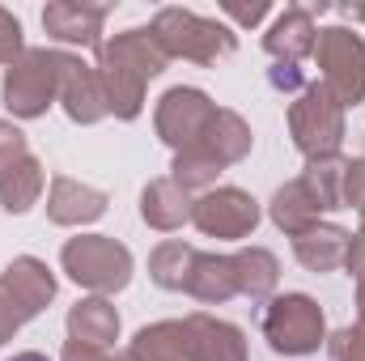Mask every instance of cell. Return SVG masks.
<instances>
[{
  "instance_id": "obj_38",
  "label": "cell",
  "mask_w": 365,
  "mask_h": 361,
  "mask_svg": "<svg viewBox=\"0 0 365 361\" xmlns=\"http://www.w3.org/2000/svg\"><path fill=\"white\" fill-rule=\"evenodd\" d=\"M13 361H47V357H43V353H17Z\"/></svg>"
},
{
  "instance_id": "obj_21",
  "label": "cell",
  "mask_w": 365,
  "mask_h": 361,
  "mask_svg": "<svg viewBox=\"0 0 365 361\" xmlns=\"http://www.w3.org/2000/svg\"><path fill=\"white\" fill-rule=\"evenodd\" d=\"M68 340H81L93 349H110L119 340V310L106 298H81L68 310Z\"/></svg>"
},
{
  "instance_id": "obj_1",
  "label": "cell",
  "mask_w": 365,
  "mask_h": 361,
  "mask_svg": "<svg viewBox=\"0 0 365 361\" xmlns=\"http://www.w3.org/2000/svg\"><path fill=\"white\" fill-rule=\"evenodd\" d=\"M166 64H170V56L158 47L149 26H132V30L106 39L98 47V77L106 90V111L123 123L136 119L145 111V86L153 77H162Z\"/></svg>"
},
{
  "instance_id": "obj_2",
  "label": "cell",
  "mask_w": 365,
  "mask_h": 361,
  "mask_svg": "<svg viewBox=\"0 0 365 361\" xmlns=\"http://www.w3.org/2000/svg\"><path fill=\"white\" fill-rule=\"evenodd\" d=\"M251 145H255V136H251V123L238 115V111H217V119L208 123V132L191 145V149H182L175 153V166H170V179L179 183L187 195H204V191H212L217 187V175L225 171V166H234V162H242L247 153H251Z\"/></svg>"
},
{
  "instance_id": "obj_13",
  "label": "cell",
  "mask_w": 365,
  "mask_h": 361,
  "mask_svg": "<svg viewBox=\"0 0 365 361\" xmlns=\"http://www.w3.org/2000/svg\"><path fill=\"white\" fill-rule=\"evenodd\" d=\"M106 191H98L81 179H68V175H56L51 191H47V221L51 225H90L106 213Z\"/></svg>"
},
{
  "instance_id": "obj_20",
  "label": "cell",
  "mask_w": 365,
  "mask_h": 361,
  "mask_svg": "<svg viewBox=\"0 0 365 361\" xmlns=\"http://www.w3.org/2000/svg\"><path fill=\"white\" fill-rule=\"evenodd\" d=\"M195 302H208V306H221L238 293V276H234V260L230 255H212V251H200L191 276H187V289Z\"/></svg>"
},
{
  "instance_id": "obj_17",
  "label": "cell",
  "mask_w": 365,
  "mask_h": 361,
  "mask_svg": "<svg viewBox=\"0 0 365 361\" xmlns=\"http://www.w3.org/2000/svg\"><path fill=\"white\" fill-rule=\"evenodd\" d=\"M349 243H353V234L344 225L319 221V225H310V230H302L293 238V255H297L302 268H310V272H336V268H344V260H349Z\"/></svg>"
},
{
  "instance_id": "obj_24",
  "label": "cell",
  "mask_w": 365,
  "mask_h": 361,
  "mask_svg": "<svg viewBox=\"0 0 365 361\" xmlns=\"http://www.w3.org/2000/svg\"><path fill=\"white\" fill-rule=\"evenodd\" d=\"M43 183H47L43 162L34 153L21 158L9 175H0V208L4 213H30L38 204V195H43Z\"/></svg>"
},
{
  "instance_id": "obj_19",
  "label": "cell",
  "mask_w": 365,
  "mask_h": 361,
  "mask_svg": "<svg viewBox=\"0 0 365 361\" xmlns=\"http://www.w3.org/2000/svg\"><path fill=\"white\" fill-rule=\"evenodd\" d=\"M187 323L195 336V361H247V336L234 323L204 315V310L187 315Z\"/></svg>"
},
{
  "instance_id": "obj_8",
  "label": "cell",
  "mask_w": 365,
  "mask_h": 361,
  "mask_svg": "<svg viewBox=\"0 0 365 361\" xmlns=\"http://www.w3.org/2000/svg\"><path fill=\"white\" fill-rule=\"evenodd\" d=\"M314 60L323 73V86L331 98L349 111L365 102V43L361 34H353L349 26H327L314 39Z\"/></svg>"
},
{
  "instance_id": "obj_35",
  "label": "cell",
  "mask_w": 365,
  "mask_h": 361,
  "mask_svg": "<svg viewBox=\"0 0 365 361\" xmlns=\"http://www.w3.org/2000/svg\"><path fill=\"white\" fill-rule=\"evenodd\" d=\"M272 86L276 90H306V86H302V68H297V64H276L272 68Z\"/></svg>"
},
{
  "instance_id": "obj_26",
  "label": "cell",
  "mask_w": 365,
  "mask_h": 361,
  "mask_svg": "<svg viewBox=\"0 0 365 361\" xmlns=\"http://www.w3.org/2000/svg\"><path fill=\"white\" fill-rule=\"evenodd\" d=\"M195 255H200V251H195L191 243H179V238L153 247V255H149V276H153V285H162V289H187V276H191Z\"/></svg>"
},
{
  "instance_id": "obj_28",
  "label": "cell",
  "mask_w": 365,
  "mask_h": 361,
  "mask_svg": "<svg viewBox=\"0 0 365 361\" xmlns=\"http://www.w3.org/2000/svg\"><path fill=\"white\" fill-rule=\"evenodd\" d=\"M21 158H30V145H26L21 128L9 123V119H0V175H9Z\"/></svg>"
},
{
  "instance_id": "obj_5",
  "label": "cell",
  "mask_w": 365,
  "mask_h": 361,
  "mask_svg": "<svg viewBox=\"0 0 365 361\" xmlns=\"http://www.w3.org/2000/svg\"><path fill=\"white\" fill-rule=\"evenodd\" d=\"M60 64H64V51L26 47V56L4 68L0 98H4V106H9L13 119H38V115H47V106L60 98Z\"/></svg>"
},
{
  "instance_id": "obj_27",
  "label": "cell",
  "mask_w": 365,
  "mask_h": 361,
  "mask_svg": "<svg viewBox=\"0 0 365 361\" xmlns=\"http://www.w3.org/2000/svg\"><path fill=\"white\" fill-rule=\"evenodd\" d=\"M327 349H331L336 361H365V315L353 327H340V332L327 340Z\"/></svg>"
},
{
  "instance_id": "obj_31",
  "label": "cell",
  "mask_w": 365,
  "mask_h": 361,
  "mask_svg": "<svg viewBox=\"0 0 365 361\" xmlns=\"http://www.w3.org/2000/svg\"><path fill=\"white\" fill-rule=\"evenodd\" d=\"M344 208H361L365 213V158H353L344 166Z\"/></svg>"
},
{
  "instance_id": "obj_22",
  "label": "cell",
  "mask_w": 365,
  "mask_h": 361,
  "mask_svg": "<svg viewBox=\"0 0 365 361\" xmlns=\"http://www.w3.org/2000/svg\"><path fill=\"white\" fill-rule=\"evenodd\" d=\"M268 217L276 221V230H284L289 238H297L302 230L319 225V217H323V204L314 200V191H310L306 183L293 179V183H284V187H276L272 204H268Z\"/></svg>"
},
{
  "instance_id": "obj_6",
  "label": "cell",
  "mask_w": 365,
  "mask_h": 361,
  "mask_svg": "<svg viewBox=\"0 0 365 361\" xmlns=\"http://www.w3.org/2000/svg\"><path fill=\"white\" fill-rule=\"evenodd\" d=\"M289 136L306 153V162L336 158L340 153V141H344V106L331 98V90L323 81H310L306 90L289 102Z\"/></svg>"
},
{
  "instance_id": "obj_25",
  "label": "cell",
  "mask_w": 365,
  "mask_h": 361,
  "mask_svg": "<svg viewBox=\"0 0 365 361\" xmlns=\"http://www.w3.org/2000/svg\"><path fill=\"white\" fill-rule=\"evenodd\" d=\"M344 166H349V158L336 153V158H314V162H306V171L297 175V179L314 191V200L323 204V213L344 208Z\"/></svg>"
},
{
  "instance_id": "obj_30",
  "label": "cell",
  "mask_w": 365,
  "mask_h": 361,
  "mask_svg": "<svg viewBox=\"0 0 365 361\" xmlns=\"http://www.w3.org/2000/svg\"><path fill=\"white\" fill-rule=\"evenodd\" d=\"M26 323H30V315H26L17 302H13V293L0 285V349H4V345H9V340L21 332V327H26Z\"/></svg>"
},
{
  "instance_id": "obj_16",
  "label": "cell",
  "mask_w": 365,
  "mask_h": 361,
  "mask_svg": "<svg viewBox=\"0 0 365 361\" xmlns=\"http://www.w3.org/2000/svg\"><path fill=\"white\" fill-rule=\"evenodd\" d=\"M136 361H195V336L187 319H162L136 332L132 349Z\"/></svg>"
},
{
  "instance_id": "obj_29",
  "label": "cell",
  "mask_w": 365,
  "mask_h": 361,
  "mask_svg": "<svg viewBox=\"0 0 365 361\" xmlns=\"http://www.w3.org/2000/svg\"><path fill=\"white\" fill-rule=\"evenodd\" d=\"M26 56V39H21V21L0 4V64H13Z\"/></svg>"
},
{
  "instance_id": "obj_10",
  "label": "cell",
  "mask_w": 365,
  "mask_h": 361,
  "mask_svg": "<svg viewBox=\"0 0 365 361\" xmlns=\"http://www.w3.org/2000/svg\"><path fill=\"white\" fill-rule=\"evenodd\" d=\"M259 200L242 187H212L204 195H195V208H191V225L208 238H247L255 234L259 225Z\"/></svg>"
},
{
  "instance_id": "obj_37",
  "label": "cell",
  "mask_w": 365,
  "mask_h": 361,
  "mask_svg": "<svg viewBox=\"0 0 365 361\" xmlns=\"http://www.w3.org/2000/svg\"><path fill=\"white\" fill-rule=\"evenodd\" d=\"M357 306H361V315H365V276L357 280Z\"/></svg>"
},
{
  "instance_id": "obj_32",
  "label": "cell",
  "mask_w": 365,
  "mask_h": 361,
  "mask_svg": "<svg viewBox=\"0 0 365 361\" xmlns=\"http://www.w3.org/2000/svg\"><path fill=\"white\" fill-rule=\"evenodd\" d=\"M60 361H136L132 353H110V349H93V345H81V340H68Z\"/></svg>"
},
{
  "instance_id": "obj_11",
  "label": "cell",
  "mask_w": 365,
  "mask_h": 361,
  "mask_svg": "<svg viewBox=\"0 0 365 361\" xmlns=\"http://www.w3.org/2000/svg\"><path fill=\"white\" fill-rule=\"evenodd\" d=\"M60 106L73 123H98L106 119V90H102V77H98V64H86L81 56H68L64 51V64H60Z\"/></svg>"
},
{
  "instance_id": "obj_4",
  "label": "cell",
  "mask_w": 365,
  "mask_h": 361,
  "mask_svg": "<svg viewBox=\"0 0 365 361\" xmlns=\"http://www.w3.org/2000/svg\"><path fill=\"white\" fill-rule=\"evenodd\" d=\"M60 268L68 272V280L90 289L93 298H106V293L128 289V280H132V251L123 243H115L110 234H77V238L64 243Z\"/></svg>"
},
{
  "instance_id": "obj_12",
  "label": "cell",
  "mask_w": 365,
  "mask_h": 361,
  "mask_svg": "<svg viewBox=\"0 0 365 361\" xmlns=\"http://www.w3.org/2000/svg\"><path fill=\"white\" fill-rule=\"evenodd\" d=\"M110 4H90V0H51L43 9V30L56 43H77V47H102V21Z\"/></svg>"
},
{
  "instance_id": "obj_9",
  "label": "cell",
  "mask_w": 365,
  "mask_h": 361,
  "mask_svg": "<svg viewBox=\"0 0 365 361\" xmlns=\"http://www.w3.org/2000/svg\"><path fill=\"white\" fill-rule=\"evenodd\" d=\"M217 111H221V106H217L204 90H195V86H175V90H166L158 98V111H153L158 141L170 145L175 153L191 149V145L208 132V123L217 119Z\"/></svg>"
},
{
  "instance_id": "obj_36",
  "label": "cell",
  "mask_w": 365,
  "mask_h": 361,
  "mask_svg": "<svg viewBox=\"0 0 365 361\" xmlns=\"http://www.w3.org/2000/svg\"><path fill=\"white\" fill-rule=\"evenodd\" d=\"M349 17L353 21H365V4H349Z\"/></svg>"
},
{
  "instance_id": "obj_33",
  "label": "cell",
  "mask_w": 365,
  "mask_h": 361,
  "mask_svg": "<svg viewBox=\"0 0 365 361\" xmlns=\"http://www.w3.org/2000/svg\"><path fill=\"white\" fill-rule=\"evenodd\" d=\"M268 9H272L268 0H255V4H238V0H225V4H221V13H225V17H234L238 26H259V21L268 17Z\"/></svg>"
},
{
  "instance_id": "obj_7",
  "label": "cell",
  "mask_w": 365,
  "mask_h": 361,
  "mask_svg": "<svg viewBox=\"0 0 365 361\" xmlns=\"http://www.w3.org/2000/svg\"><path fill=\"white\" fill-rule=\"evenodd\" d=\"M264 340L280 357H310L319 345H327V323L323 310L310 293H284L272 298L264 310Z\"/></svg>"
},
{
  "instance_id": "obj_3",
  "label": "cell",
  "mask_w": 365,
  "mask_h": 361,
  "mask_svg": "<svg viewBox=\"0 0 365 361\" xmlns=\"http://www.w3.org/2000/svg\"><path fill=\"white\" fill-rule=\"evenodd\" d=\"M149 34L170 60H191V64H217L238 47L230 26H221L217 17H200L191 9H158Z\"/></svg>"
},
{
  "instance_id": "obj_34",
  "label": "cell",
  "mask_w": 365,
  "mask_h": 361,
  "mask_svg": "<svg viewBox=\"0 0 365 361\" xmlns=\"http://www.w3.org/2000/svg\"><path fill=\"white\" fill-rule=\"evenodd\" d=\"M344 268L353 272L357 280L365 276V213H361V230H357L353 243H349V260H344Z\"/></svg>"
},
{
  "instance_id": "obj_18",
  "label": "cell",
  "mask_w": 365,
  "mask_h": 361,
  "mask_svg": "<svg viewBox=\"0 0 365 361\" xmlns=\"http://www.w3.org/2000/svg\"><path fill=\"white\" fill-rule=\"evenodd\" d=\"M191 208H195V200L175 179H153V183H145V191H140V217L153 230H166V234L182 230L191 221Z\"/></svg>"
},
{
  "instance_id": "obj_14",
  "label": "cell",
  "mask_w": 365,
  "mask_h": 361,
  "mask_svg": "<svg viewBox=\"0 0 365 361\" xmlns=\"http://www.w3.org/2000/svg\"><path fill=\"white\" fill-rule=\"evenodd\" d=\"M314 39H319V30H314L310 9L293 4V9H284L272 26H268V34H264V51L272 56L276 64H297V60L314 56Z\"/></svg>"
},
{
  "instance_id": "obj_15",
  "label": "cell",
  "mask_w": 365,
  "mask_h": 361,
  "mask_svg": "<svg viewBox=\"0 0 365 361\" xmlns=\"http://www.w3.org/2000/svg\"><path fill=\"white\" fill-rule=\"evenodd\" d=\"M0 285L13 293V302H17L30 319L43 315L47 302L56 298V276H51V268H47L43 260H34V255H17L9 268L0 272Z\"/></svg>"
},
{
  "instance_id": "obj_23",
  "label": "cell",
  "mask_w": 365,
  "mask_h": 361,
  "mask_svg": "<svg viewBox=\"0 0 365 361\" xmlns=\"http://www.w3.org/2000/svg\"><path fill=\"white\" fill-rule=\"evenodd\" d=\"M230 260H234V276H238V293H242V298L264 302V298L276 293V285H280V264H276L272 251H264V247H242V251L230 255Z\"/></svg>"
}]
</instances>
